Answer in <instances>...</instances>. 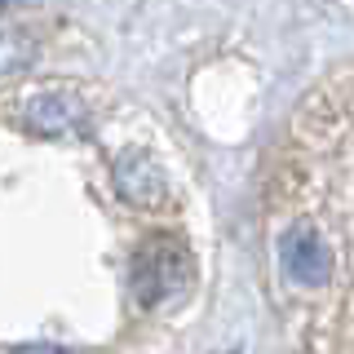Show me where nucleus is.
Masks as SVG:
<instances>
[{
	"instance_id": "1",
	"label": "nucleus",
	"mask_w": 354,
	"mask_h": 354,
	"mask_svg": "<svg viewBox=\"0 0 354 354\" xmlns=\"http://www.w3.org/2000/svg\"><path fill=\"white\" fill-rule=\"evenodd\" d=\"M261 261L292 354H354V62L288 120L266 177Z\"/></svg>"
},
{
	"instance_id": "2",
	"label": "nucleus",
	"mask_w": 354,
	"mask_h": 354,
	"mask_svg": "<svg viewBox=\"0 0 354 354\" xmlns=\"http://www.w3.org/2000/svg\"><path fill=\"white\" fill-rule=\"evenodd\" d=\"M27 115H31V124L44 129V133H62L66 129V102H58V97H36Z\"/></svg>"
},
{
	"instance_id": "3",
	"label": "nucleus",
	"mask_w": 354,
	"mask_h": 354,
	"mask_svg": "<svg viewBox=\"0 0 354 354\" xmlns=\"http://www.w3.org/2000/svg\"><path fill=\"white\" fill-rule=\"evenodd\" d=\"M27 58V40L9 36V31H0V71H9V66H18Z\"/></svg>"
},
{
	"instance_id": "4",
	"label": "nucleus",
	"mask_w": 354,
	"mask_h": 354,
	"mask_svg": "<svg viewBox=\"0 0 354 354\" xmlns=\"http://www.w3.org/2000/svg\"><path fill=\"white\" fill-rule=\"evenodd\" d=\"M14 354H62V350H53V346H22V350H14Z\"/></svg>"
}]
</instances>
